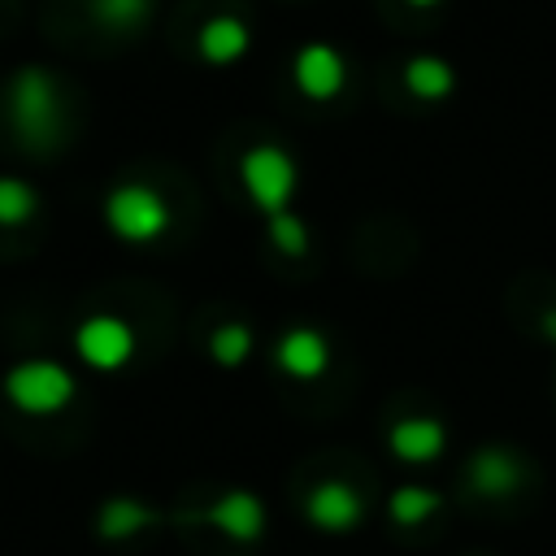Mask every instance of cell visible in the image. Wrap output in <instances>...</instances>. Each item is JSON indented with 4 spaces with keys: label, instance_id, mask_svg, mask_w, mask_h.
<instances>
[{
    "label": "cell",
    "instance_id": "cell-17",
    "mask_svg": "<svg viewBox=\"0 0 556 556\" xmlns=\"http://www.w3.org/2000/svg\"><path fill=\"white\" fill-rule=\"evenodd\" d=\"M269 243L278 252H287V256H304L308 252V230H304V222L295 213H274L269 217Z\"/></svg>",
    "mask_w": 556,
    "mask_h": 556
},
{
    "label": "cell",
    "instance_id": "cell-4",
    "mask_svg": "<svg viewBox=\"0 0 556 556\" xmlns=\"http://www.w3.org/2000/svg\"><path fill=\"white\" fill-rule=\"evenodd\" d=\"M4 391H9V400H13L22 413H56V408L70 404L74 378H70V369L56 365V361H22V365L9 369Z\"/></svg>",
    "mask_w": 556,
    "mask_h": 556
},
{
    "label": "cell",
    "instance_id": "cell-21",
    "mask_svg": "<svg viewBox=\"0 0 556 556\" xmlns=\"http://www.w3.org/2000/svg\"><path fill=\"white\" fill-rule=\"evenodd\" d=\"M408 4H417V9H430V4H439V0H408Z\"/></svg>",
    "mask_w": 556,
    "mask_h": 556
},
{
    "label": "cell",
    "instance_id": "cell-10",
    "mask_svg": "<svg viewBox=\"0 0 556 556\" xmlns=\"http://www.w3.org/2000/svg\"><path fill=\"white\" fill-rule=\"evenodd\" d=\"M308 517H313L321 530H348V526L361 517V504H356V495H352L343 482H326V486L313 491Z\"/></svg>",
    "mask_w": 556,
    "mask_h": 556
},
{
    "label": "cell",
    "instance_id": "cell-11",
    "mask_svg": "<svg viewBox=\"0 0 556 556\" xmlns=\"http://www.w3.org/2000/svg\"><path fill=\"white\" fill-rule=\"evenodd\" d=\"M204 521L230 530L235 539H252V534L261 530L265 513H261V504H256L252 495H226V500H217V504L204 513Z\"/></svg>",
    "mask_w": 556,
    "mask_h": 556
},
{
    "label": "cell",
    "instance_id": "cell-16",
    "mask_svg": "<svg viewBox=\"0 0 556 556\" xmlns=\"http://www.w3.org/2000/svg\"><path fill=\"white\" fill-rule=\"evenodd\" d=\"M148 9H152V0H91V17L104 26H117V30L139 26L148 17Z\"/></svg>",
    "mask_w": 556,
    "mask_h": 556
},
{
    "label": "cell",
    "instance_id": "cell-1",
    "mask_svg": "<svg viewBox=\"0 0 556 556\" xmlns=\"http://www.w3.org/2000/svg\"><path fill=\"white\" fill-rule=\"evenodd\" d=\"M9 117L30 148H48L61 135V96L48 70L26 65L9 83Z\"/></svg>",
    "mask_w": 556,
    "mask_h": 556
},
{
    "label": "cell",
    "instance_id": "cell-18",
    "mask_svg": "<svg viewBox=\"0 0 556 556\" xmlns=\"http://www.w3.org/2000/svg\"><path fill=\"white\" fill-rule=\"evenodd\" d=\"M434 495L430 491H421V486H400L395 495H391V517L395 521H421L426 513H434Z\"/></svg>",
    "mask_w": 556,
    "mask_h": 556
},
{
    "label": "cell",
    "instance_id": "cell-8",
    "mask_svg": "<svg viewBox=\"0 0 556 556\" xmlns=\"http://www.w3.org/2000/svg\"><path fill=\"white\" fill-rule=\"evenodd\" d=\"M195 43H200V56H204V61L230 65V61H239V56L248 52V26H243L239 17H230V13H217V17H208V22L200 26Z\"/></svg>",
    "mask_w": 556,
    "mask_h": 556
},
{
    "label": "cell",
    "instance_id": "cell-5",
    "mask_svg": "<svg viewBox=\"0 0 556 556\" xmlns=\"http://www.w3.org/2000/svg\"><path fill=\"white\" fill-rule=\"evenodd\" d=\"M74 348H78V356L87 361V365H96V369H117V365H126L130 361V352H135V330L122 321V317H87L83 326H78V334H74Z\"/></svg>",
    "mask_w": 556,
    "mask_h": 556
},
{
    "label": "cell",
    "instance_id": "cell-20",
    "mask_svg": "<svg viewBox=\"0 0 556 556\" xmlns=\"http://www.w3.org/2000/svg\"><path fill=\"white\" fill-rule=\"evenodd\" d=\"M543 330H547V334H552V339H556V308H552V313H547V317H543Z\"/></svg>",
    "mask_w": 556,
    "mask_h": 556
},
{
    "label": "cell",
    "instance_id": "cell-15",
    "mask_svg": "<svg viewBox=\"0 0 556 556\" xmlns=\"http://www.w3.org/2000/svg\"><path fill=\"white\" fill-rule=\"evenodd\" d=\"M208 352H213L217 365H239V361L252 352V334H248V326H239V321L217 326L213 339H208Z\"/></svg>",
    "mask_w": 556,
    "mask_h": 556
},
{
    "label": "cell",
    "instance_id": "cell-13",
    "mask_svg": "<svg viewBox=\"0 0 556 556\" xmlns=\"http://www.w3.org/2000/svg\"><path fill=\"white\" fill-rule=\"evenodd\" d=\"M469 478H473L478 491H486V495H504V491H513V486L521 482V469H517V460H513L508 452L486 447V452H478Z\"/></svg>",
    "mask_w": 556,
    "mask_h": 556
},
{
    "label": "cell",
    "instance_id": "cell-9",
    "mask_svg": "<svg viewBox=\"0 0 556 556\" xmlns=\"http://www.w3.org/2000/svg\"><path fill=\"white\" fill-rule=\"evenodd\" d=\"M391 452L404 460H430L443 452V426L430 417H408L391 430Z\"/></svg>",
    "mask_w": 556,
    "mask_h": 556
},
{
    "label": "cell",
    "instance_id": "cell-3",
    "mask_svg": "<svg viewBox=\"0 0 556 556\" xmlns=\"http://www.w3.org/2000/svg\"><path fill=\"white\" fill-rule=\"evenodd\" d=\"M239 178H243V191L248 200L261 208V213H287V200L295 191V161L274 148V143H256L243 152L239 161Z\"/></svg>",
    "mask_w": 556,
    "mask_h": 556
},
{
    "label": "cell",
    "instance_id": "cell-12",
    "mask_svg": "<svg viewBox=\"0 0 556 556\" xmlns=\"http://www.w3.org/2000/svg\"><path fill=\"white\" fill-rule=\"evenodd\" d=\"M404 83H408V91L421 96V100H443V96L452 91V65H447L443 56L421 52V56H413V61L404 65Z\"/></svg>",
    "mask_w": 556,
    "mask_h": 556
},
{
    "label": "cell",
    "instance_id": "cell-6",
    "mask_svg": "<svg viewBox=\"0 0 556 556\" xmlns=\"http://www.w3.org/2000/svg\"><path fill=\"white\" fill-rule=\"evenodd\" d=\"M291 74H295V87H300L304 96H313V100H330V96L343 87L348 65H343L339 48H330V43H304V48L295 52Z\"/></svg>",
    "mask_w": 556,
    "mask_h": 556
},
{
    "label": "cell",
    "instance_id": "cell-2",
    "mask_svg": "<svg viewBox=\"0 0 556 556\" xmlns=\"http://www.w3.org/2000/svg\"><path fill=\"white\" fill-rule=\"evenodd\" d=\"M104 222L117 239L126 243H148L156 235H165L169 226V204L161 191H152L148 182H122L109 191L104 200Z\"/></svg>",
    "mask_w": 556,
    "mask_h": 556
},
{
    "label": "cell",
    "instance_id": "cell-19",
    "mask_svg": "<svg viewBox=\"0 0 556 556\" xmlns=\"http://www.w3.org/2000/svg\"><path fill=\"white\" fill-rule=\"evenodd\" d=\"M139 521H148V513L139 508V504H130V500H117V504H109L104 508V534H130Z\"/></svg>",
    "mask_w": 556,
    "mask_h": 556
},
{
    "label": "cell",
    "instance_id": "cell-14",
    "mask_svg": "<svg viewBox=\"0 0 556 556\" xmlns=\"http://www.w3.org/2000/svg\"><path fill=\"white\" fill-rule=\"evenodd\" d=\"M35 208L39 200L22 178H0V226H22L35 217Z\"/></svg>",
    "mask_w": 556,
    "mask_h": 556
},
{
    "label": "cell",
    "instance_id": "cell-7",
    "mask_svg": "<svg viewBox=\"0 0 556 556\" xmlns=\"http://www.w3.org/2000/svg\"><path fill=\"white\" fill-rule=\"evenodd\" d=\"M274 356H278V365H282L287 374H295V378H317V374L326 369V361H330V348H326V339H321L317 330L295 326V330H287V334L278 339Z\"/></svg>",
    "mask_w": 556,
    "mask_h": 556
}]
</instances>
